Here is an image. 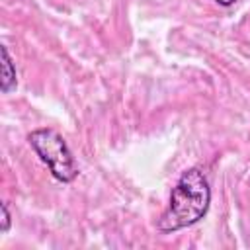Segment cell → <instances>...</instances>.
Wrapping results in <instances>:
<instances>
[{
    "mask_svg": "<svg viewBox=\"0 0 250 250\" xmlns=\"http://www.w3.org/2000/svg\"><path fill=\"white\" fill-rule=\"evenodd\" d=\"M215 4H219V6H225V8H229V6H232L236 0H213Z\"/></svg>",
    "mask_w": 250,
    "mask_h": 250,
    "instance_id": "cell-5",
    "label": "cell"
},
{
    "mask_svg": "<svg viewBox=\"0 0 250 250\" xmlns=\"http://www.w3.org/2000/svg\"><path fill=\"white\" fill-rule=\"evenodd\" d=\"M31 148L37 152V156L47 164L51 176L59 182H72L78 176V166L76 160L66 145V141L49 127H41L29 133L27 137Z\"/></svg>",
    "mask_w": 250,
    "mask_h": 250,
    "instance_id": "cell-2",
    "label": "cell"
},
{
    "mask_svg": "<svg viewBox=\"0 0 250 250\" xmlns=\"http://www.w3.org/2000/svg\"><path fill=\"white\" fill-rule=\"evenodd\" d=\"M211 188L207 176L199 168L186 170L170 193V203L162 217L158 219L160 232H174L186 227L195 225L209 211Z\"/></svg>",
    "mask_w": 250,
    "mask_h": 250,
    "instance_id": "cell-1",
    "label": "cell"
},
{
    "mask_svg": "<svg viewBox=\"0 0 250 250\" xmlns=\"http://www.w3.org/2000/svg\"><path fill=\"white\" fill-rule=\"evenodd\" d=\"M2 232H6L8 229H10V211H8V203H2Z\"/></svg>",
    "mask_w": 250,
    "mask_h": 250,
    "instance_id": "cell-4",
    "label": "cell"
},
{
    "mask_svg": "<svg viewBox=\"0 0 250 250\" xmlns=\"http://www.w3.org/2000/svg\"><path fill=\"white\" fill-rule=\"evenodd\" d=\"M18 86V74H16V66L12 62V57L8 53V47L2 45V92L10 94L14 88Z\"/></svg>",
    "mask_w": 250,
    "mask_h": 250,
    "instance_id": "cell-3",
    "label": "cell"
}]
</instances>
